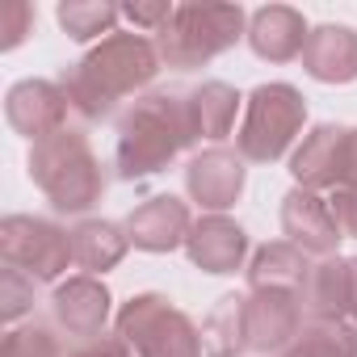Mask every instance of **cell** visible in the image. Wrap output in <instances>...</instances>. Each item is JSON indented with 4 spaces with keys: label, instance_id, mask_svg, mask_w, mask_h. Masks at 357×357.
Wrapping results in <instances>:
<instances>
[{
    "label": "cell",
    "instance_id": "cell-1",
    "mask_svg": "<svg viewBox=\"0 0 357 357\" xmlns=\"http://www.w3.org/2000/svg\"><path fill=\"white\" fill-rule=\"evenodd\" d=\"M160 51L155 38L139 30H114L101 38L89 55H80L72 68H63L59 89L68 93V105L84 122H101L114 114V105L130 93H143L160 76Z\"/></svg>",
    "mask_w": 357,
    "mask_h": 357
},
{
    "label": "cell",
    "instance_id": "cell-2",
    "mask_svg": "<svg viewBox=\"0 0 357 357\" xmlns=\"http://www.w3.org/2000/svg\"><path fill=\"white\" fill-rule=\"evenodd\" d=\"M194 126L185 109V93H143L118 118L114 139V168L122 181L164 172L185 147H194Z\"/></svg>",
    "mask_w": 357,
    "mask_h": 357
},
{
    "label": "cell",
    "instance_id": "cell-3",
    "mask_svg": "<svg viewBox=\"0 0 357 357\" xmlns=\"http://www.w3.org/2000/svg\"><path fill=\"white\" fill-rule=\"evenodd\" d=\"M30 181L59 215H89L105 194V168L84 130L63 126L30 143Z\"/></svg>",
    "mask_w": 357,
    "mask_h": 357
},
{
    "label": "cell",
    "instance_id": "cell-4",
    "mask_svg": "<svg viewBox=\"0 0 357 357\" xmlns=\"http://www.w3.org/2000/svg\"><path fill=\"white\" fill-rule=\"evenodd\" d=\"M248 38V13L240 5H172L168 26L155 34V51L168 68L194 72Z\"/></svg>",
    "mask_w": 357,
    "mask_h": 357
},
{
    "label": "cell",
    "instance_id": "cell-5",
    "mask_svg": "<svg viewBox=\"0 0 357 357\" xmlns=\"http://www.w3.org/2000/svg\"><path fill=\"white\" fill-rule=\"evenodd\" d=\"M114 336L130 349V357H206L202 328L155 290L130 294L118 307Z\"/></svg>",
    "mask_w": 357,
    "mask_h": 357
},
{
    "label": "cell",
    "instance_id": "cell-6",
    "mask_svg": "<svg viewBox=\"0 0 357 357\" xmlns=\"http://www.w3.org/2000/svg\"><path fill=\"white\" fill-rule=\"evenodd\" d=\"M303 126H307V97L294 84L286 80L257 84L244 97V122L236 130V151L244 155V164H273L294 147Z\"/></svg>",
    "mask_w": 357,
    "mask_h": 357
},
{
    "label": "cell",
    "instance_id": "cell-7",
    "mask_svg": "<svg viewBox=\"0 0 357 357\" xmlns=\"http://www.w3.org/2000/svg\"><path fill=\"white\" fill-rule=\"evenodd\" d=\"M0 261L38 286L43 282L59 286L68 265H76L72 231H63L59 223L38 219V215H5L0 219Z\"/></svg>",
    "mask_w": 357,
    "mask_h": 357
},
{
    "label": "cell",
    "instance_id": "cell-8",
    "mask_svg": "<svg viewBox=\"0 0 357 357\" xmlns=\"http://www.w3.org/2000/svg\"><path fill=\"white\" fill-rule=\"evenodd\" d=\"M248 181L244 155L231 147H206L185 164V194L190 202H198L206 215H223L240 202Z\"/></svg>",
    "mask_w": 357,
    "mask_h": 357
},
{
    "label": "cell",
    "instance_id": "cell-9",
    "mask_svg": "<svg viewBox=\"0 0 357 357\" xmlns=\"http://www.w3.org/2000/svg\"><path fill=\"white\" fill-rule=\"evenodd\" d=\"M344 143H349V126L336 122H319L303 135V143L290 151V176L298 190L311 194H332L340 190L344 176Z\"/></svg>",
    "mask_w": 357,
    "mask_h": 357
},
{
    "label": "cell",
    "instance_id": "cell-10",
    "mask_svg": "<svg viewBox=\"0 0 357 357\" xmlns=\"http://www.w3.org/2000/svg\"><path fill=\"white\" fill-rule=\"evenodd\" d=\"M68 93L59 89V80H17L5 97V118L9 126L30 139V143H43L47 135L63 130L68 126Z\"/></svg>",
    "mask_w": 357,
    "mask_h": 357
},
{
    "label": "cell",
    "instance_id": "cell-11",
    "mask_svg": "<svg viewBox=\"0 0 357 357\" xmlns=\"http://www.w3.org/2000/svg\"><path fill=\"white\" fill-rule=\"evenodd\" d=\"M51 315L68 336L93 340V336H105V324L114 315V294L101 278L76 273L51 290Z\"/></svg>",
    "mask_w": 357,
    "mask_h": 357
},
{
    "label": "cell",
    "instance_id": "cell-12",
    "mask_svg": "<svg viewBox=\"0 0 357 357\" xmlns=\"http://www.w3.org/2000/svg\"><path fill=\"white\" fill-rule=\"evenodd\" d=\"M190 202L172 198V194H155L147 202H139L126 215V236L139 252H172V248H185L190 240Z\"/></svg>",
    "mask_w": 357,
    "mask_h": 357
},
{
    "label": "cell",
    "instance_id": "cell-13",
    "mask_svg": "<svg viewBox=\"0 0 357 357\" xmlns=\"http://www.w3.org/2000/svg\"><path fill=\"white\" fill-rule=\"evenodd\" d=\"M282 231L294 248H303L307 257H336L340 248V231H336V219L328 211V198L324 194H311V190H290L282 198Z\"/></svg>",
    "mask_w": 357,
    "mask_h": 357
},
{
    "label": "cell",
    "instance_id": "cell-14",
    "mask_svg": "<svg viewBox=\"0 0 357 357\" xmlns=\"http://www.w3.org/2000/svg\"><path fill=\"white\" fill-rule=\"evenodd\" d=\"M185 257H190L194 269L227 278V273L244 269V261H248V231L236 219H227V215H202L190 227Z\"/></svg>",
    "mask_w": 357,
    "mask_h": 357
},
{
    "label": "cell",
    "instance_id": "cell-15",
    "mask_svg": "<svg viewBox=\"0 0 357 357\" xmlns=\"http://www.w3.org/2000/svg\"><path fill=\"white\" fill-rule=\"evenodd\" d=\"M303 332V303L290 290H252L248 294V349L282 353Z\"/></svg>",
    "mask_w": 357,
    "mask_h": 357
},
{
    "label": "cell",
    "instance_id": "cell-16",
    "mask_svg": "<svg viewBox=\"0 0 357 357\" xmlns=\"http://www.w3.org/2000/svg\"><path fill=\"white\" fill-rule=\"evenodd\" d=\"M311 38V26L290 5H261L248 13V47L265 63H290L303 59V47Z\"/></svg>",
    "mask_w": 357,
    "mask_h": 357
},
{
    "label": "cell",
    "instance_id": "cell-17",
    "mask_svg": "<svg viewBox=\"0 0 357 357\" xmlns=\"http://www.w3.org/2000/svg\"><path fill=\"white\" fill-rule=\"evenodd\" d=\"M303 72L319 84H353L357 80V30L340 22L315 26L303 47Z\"/></svg>",
    "mask_w": 357,
    "mask_h": 357
},
{
    "label": "cell",
    "instance_id": "cell-18",
    "mask_svg": "<svg viewBox=\"0 0 357 357\" xmlns=\"http://www.w3.org/2000/svg\"><path fill=\"white\" fill-rule=\"evenodd\" d=\"M240 101H244V97H240L236 84H227V80H202L198 89H190V93H185V109H190L194 139L223 143V139L236 130Z\"/></svg>",
    "mask_w": 357,
    "mask_h": 357
},
{
    "label": "cell",
    "instance_id": "cell-19",
    "mask_svg": "<svg viewBox=\"0 0 357 357\" xmlns=\"http://www.w3.org/2000/svg\"><path fill=\"white\" fill-rule=\"evenodd\" d=\"M130 252V236H126V223H114V219H80L72 227V257H76V269L101 278L109 273L114 265H122V257Z\"/></svg>",
    "mask_w": 357,
    "mask_h": 357
},
{
    "label": "cell",
    "instance_id": "cell-20",
    "mask_svg": "<svg viewBox=\"0 0 357 357\" xmlns=\"http://www.w3.org/2000/svg\"><path fill=\"white\" fill-rule=\"evenodd\" d=\"M244 273H248V286L252 290H290V294H303L307 273H311V261L290 240H273V244H261L252 252V261H248Z\"/></svg>",
    "mask_w": 357,
    "mask_h": 357
},
{
    "label": "cell",
    "instance_id": "cell-21",
    "mask_svg": "<svg viewBox=\"0 0 357 357\" xmlns=\"http://www.w3.org/2000/svg\"><path fill=\"white\" fill-rule=\"evenodd\" d=\"M298 303L311 319H349V257H324L311 265Z\"/></svg>",
    "mask_w": 357,
    "mask_h": 357
},
{
    "label": "cell",
    "instance_id": "cell-22",
    "mask_svg": "<svg viewBox=\"0 0 357 357\" xmlns=\"http://www.w3.org/2000/svg\"><path fill=\"white\" fill-rule=\"evenodd\" d=\"M206 357H240L248 349V294H223L202 319Z\"/></svg>",
    "mask_w": 357,
    "mask_h": 357
},
{
    "label": "cell",
    "instance_id": "cell-23",
    "mask_svg": "<svg viewBox=\"0 0 357 357\" xmlns=\"http://www.w3.org/2000/svg\"><path fill=\"white\" fill-rule=\"evenodd\" d=\"M55 17L72 43H93V38H109L118 30L122 5H109V0H63Z\"/></svg>",
    "mask_w": 357,
    "mask_h": 357
},
{
    "label": "cell",
    "instance_id": "cell-24",
    "mask_svg": "<svg viewBox=\"0 0 357 357\" xmlns=\"http://www.w3.org/2000/svg\"><path fill=\"white\" fill-rule=\"evenodd\" d=\"M290 349L298 357H357V328L349 319H307Z\"/></svg>",
    "mask_w": 357,
    "mask_h": 357
},
{
    "label": "cell",
    "instance_id": "cell-25",
    "mask_svg": "<svg viewBox=\"0 0 357 357\" xmlns=\"http://www.w3.org/2000/svg\"><path fill=\"white\" fill-rule=\"evenodd\" d=\"M0 357H63V349H59V336L34 319L22 328H9L5 344H0Z\"/></svg>",
    "mask_w": 357,
    "mask_h": 357
},
{
    "label": "cell",
    "instance_id": "cell-26",
    "mask_svg": "<svg viewBox=\"0 0 357 357\" xmlns=\"http://www.w3.org/2000/svg\"><path fill=\"white\" fill-rule=\"evenodd\" d=\"M34 286L38 282H30L26 273H17V269L5 265V273H0V319L17 324L22 315H30L34 311Z\"/></svg>",
    "mask_w": 357,
    "mask_h": 357
},
{
    "label": "cell",
    "instance_id": "cell-27",
    "mask_svg": "<svg viewBox=\"0 0 357 357\" xmlns=\"http://www.w3.org/2000/svg\"><path fill=\"white\" fill-rule=\"evenodd\" d=\"M30 30H34V9L26 0H9L0 13V51H17Z\"/></svg>",
    "mask_w": 357,
    "mask_h": 357
},
{
    "label": "cell",
    "instance_id": "cell-28",
    "mask_svg": "<svg viewBox=\"0 0 357 357\" xmlns=\"http://www.w3.org/2000/svg\"><path fill=\"white\" fill-rule=\"evenodd\" d=\"M122 17L139 30V34H160L172 17L168 0H135V5H122Z\"/></svg>",
    "mask_w": 357,
    "mask_h": 357
},
{
    "label": "cell",
    "instance_id": "cell-29",
    "mask_svg": "<svg viewBox=\"0 0 357 357\" xmlns=\"http://www.w3.org/2000/svg\"><path fill=\"white\" fill-rule=\"evenodd\" d=\"M328 211L336 219V231L344 240H357V194L353 190H332L328 194Z\"/></svg>",
    "mask_w": 357,
    "mask_h": 357
},
{
    "label": "cell",
    "instance_id": "cell-30",
    "mask_svg": "<svg viewBox=\"0 0 357 357\" xmlns=\"http://www.w3.org/2000/svg\"><path fill=\"white\" fill-rule=\"evenodd\" d=\"M63 357H130V349L118 336H93V340H80L76 349H68Z\"/></svg>",
    "mask_w": 357,
    "mask_h": 357
},
{
    "label": "cell",
    "instance_id": "cell-31",
    "mask_svg": "<svg viewBox=\"0 0 357 357\" xmlns=\"http://www.w3.org/2000/svg\"><path fill=\"white\" fill-rule=\"evenodd\" d=\"M340 190L357 194V126H349V143H344V176H340Z\"/></svg>",
    "mask_w": 357,
    "mask_h": 357
},
{
    "label": "cell",
    "instance_id": "cell-32",
    "mask_svg": "<svg viewBox=\"0 0 357 357\" xmlns=\"http://www.w3.org/2000/svg\"><path fill=\"white\" fill-rule=\"evenodd\" d=\"M349 324H357V257H349Z\"/></svg>",
    "mask_w": 357,
    "mask_h": 357
},
{
    "label": "cell",
    "instance_id": "cell-33",
    "mask_svg": "<svg viewBox=\"0 0 357 357\" xmlns=\"http://www.w3.org/2000/svg\"><path fill=\"white\" fill-rule=\"evenodd\" d=\"M278 357H298V353H294V349H282V353H278Z\"/></svg>",
    "mask_w": 357,
    "mask_h": 357
}]
</instances>
